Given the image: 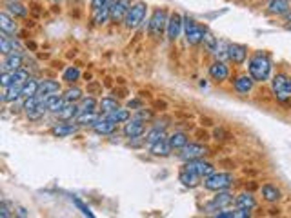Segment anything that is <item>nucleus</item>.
Returning a JSON list of instances; mask_svg holds the SVG:
<instances>
[{"instance_id":"obj_1","label":"nucleus","mask_w":291,"mask_h":218,"mask_svg":"<svg viewBox=\"0 0 291 218\" xmlns=\"http://www.w3.org/2000/svg\"><path fill=\"white\" fill-rule=\"evenodd\" d=\"M248 71L249 75L253 76L255 82H267L271 78L273 71V62L271 57L264 51H257L251 55V58L248 60Z\"/></svg>"},{"instance_id":"obj_2","label":"nucleus","mask_w":291,"mask_h":218,"mask_svg":"<svg viewBox=\"0 0 291 218\" xmlns=\"http://www.w3.org/2000/svg\"><path fill=\"white\" fill-rule=\"evenodd\" d=\"M271 91L278 104L291 105V76L286 71H278L271 76Z\"/></svg>"},{"instance_id":"obj_3","label":"nucleus","mask_w":291,"mask_h":218,"mask_svg":"<svg viewBox=\"0 0 291 218\" xmlns=\"http://www.w3.org/2000/svg\"><path fill=\"white\" fill-rule=\"evenodd\" d=\"M235 184V176L231 173H213L204 178V187L210 191H226Z\"/></svg>"},{"instance_id":"obj_4","label":"nucleus","mask_w":291,"mask_h":218,"mask_svg":"<svg viewBox=\"0 0 291 218\" xmlns=\"http://www.w3.org/2000/svg\"><path fill=\"white\" fill-rule=\"evenodd\" d=\"M167 20H169V13H167L166 8H160V10H155L149 19V24H148V31L153 38L160 37V35L166 31L167 28Z\"/></svg>"},{"instance_id":"obj_5","label":"nucleus","mask_w":291,"mask_h":218,"mask_svg":"<svg viewBox=\"0 0 291 218\" xmlns=\"http://www.w3.org/2000/svg\"><path fill=\"white\" fill-rule=\"evenodd\" d=\"M146 13H148V6L146 2H135L131 8H129L128 15L124 19V24L128 29H137L146 19Z\"/></svg>"},{"instance_id":"obj_6","label":"nucleus","mask_w":291,"mask_h":218,"mask_svg":"<svg viewBox=\"0 0 291 218\" xmlns=\"http://www.w3.org/2000/svg\"><path fill=\"white\" fill-rule=\"evenodd\" d=\"M206 28L199 26L193 19L189 17H184V37H186V42L189 46H199L202 44V38H204Z\"/></svg>"},{"instance_id":"obj_7","label":"nucleus","mask_w":291,"mask_h":218,"mask_svg":"<svg viewBox=\"0 0 291 218\" xmlns=\"http://www.w3.org/2000/svg\"><path fill=\"white\" fill-rule=\"evenodd\" d=\"M235 198H237V196H233V194L229 193L228 189L226 191H217V196L211 200L210 204H206L204 211L206 213H213V211H222V209H228V207H231V205L235 204Z\"/></svg>"},{"instance_id":"obj_8","label":"nucleus","mask_w":291,"mask_h":218,"mask_svg":"<svg viewBox=\"0 0 291 218\" xmlns=\"http://www.w3.org/2000/svg\"><path fill=\"white\" fill-rule=\"evenodd\" d=\"M182 31H184V17L175 11V13L169 15L167 28H166V35H167V38H169L171 42H175V40L180 37Z\"/></svg>"},{"instance_id":"obj_9","label":"nucleus","mask_w":291,"mask_h":218,"mask_svg":"<svg viewBox=\"0 0 291 218\" xmlns=\"http://www.w3.org/2000/svg\"><path fill=\"white\" fill-rule=\"evenodd\" d=\"M208 153H210V149L206 146H202V144H186V146L180 149L178 157L184 162H187V160H197V158H204Z\"/></svg>"},{"instance_id":"obj_10","label":"nucleus","mask_w":291,"mask_h":218,"mask_svg":"<svg viewBox=\"0 0 291 218\" xmlns=\"http://www.w3.org/2000/svg\"><path fill=\"white\" fill-rule=\"evenodd\" d=\"M184 167H186L187 171H191V173L199 175L201 178H206V176H210V175L215 173V166H213L211 162L202 160V158H197V160H187Z\"/></svg>"},{"instance_id":"obj_11","label":"nucleus","mask_w":291,"mask_h":218,"mask_svg":"<svg viewBox=\"0 0 291 218\" xmlns=\"http://www.w3.org/2000/svg\"><path fill=\"white\" fill-rule=\"evenodd\" d=\"M144 120H140V119H131V120H128L126 122V126H124V137L126 138H131V140H135V138H140L144 133H146V126H144Z\"/></svg>"},{"instance_id":"obj_12","label":"nucleus","mask_w":291,"mask_h":218,"mask_svg":"<svg viewBox=\"0 0 291 218\" xmlns=\"http://www.w3.org/2000/svg\"><path fill=\"white\" fill-rule=\"evenodd\" d=\"M131 6H133V0H115L113 10H111V22H115V24L124 22Z\"/></svg>"},{"instance_id":"obj_13","label":"nucleus","mask_w":291,"mask_h":218,"mask_svg":"<svg viewBox=\"0 0 291 218\" xmlns=\"http://www.w3.org/2000/svg\"><path fill=\"white\" fill-rule=\"evenodd\" d=\"M228 58L237 66H242L248 58V48L244 44H228Z\"/></svg>"},{"instance_id":"obj_14","label":"nucleus","mask_w":291,"mask_h":218,"mask_svg":"<svg viewBox=\"0 0 291 218\" xmlns=\"http://www.w3.org/2000/svg\"><path fill=\"white\" fill-rule=\"evenodd\" d=\"M253 85H255V80L251 75H239L233 82L235 91L240 93V95H248V93H251V91H253Z\"/></svg>"},{"instance_id":"obj_15","label":"nucleus","mask_w":291,"mask_h":218,"mask_svg":"<svg viewBox=\"0 0 291 218\" xmlns=\"http://www.w3.org/2000/svg\"><path fill=\"white\" fill-rule=\"evenodd\" d=\"M115 0H110L108 4H104L99 10H93V22L96 26H104L108 20H111V10H113Z\"/></svg>"},{"instance_id":"obj_16","label":"nucleus","mask_w":291,"mask_h":218,"mask_svg":"<svg viewBox=\"0 0 291 218\" xmlns=\"http://www.w3.org/2000/svg\"><path fill=\"white\" fill-rule=\"evenodd\" d=\"M210 76L213 78V80L217 82H224L228 80V76H229V67L226 66V62L222 60H217L213 62L210 66Z\"/></svg>"},{"instance_id":"obj_17","label":"nucleus","mask_w":291,"mask_h":218,"mask_svg":"<svg viewBox=\"0 0 291 218\" xmlns=\"http://www.w3.org/2000/svg\"><path fill=\"white\" fill-rule=\"evenodd\" d=\"M91 128H93V131H95L96 135H113L115 131H117V124L108 119V117H104V119L96 120Z\"/></svg>"},{"instance_id":"obj_18","label":"nucleus","mask_w":291,"mask_h":218,"mask_svg":"<svg viewBox=\"0 0 291 218\" xmlns=\"http://www.w3.org/2000/svg\"><path fill=\"white\" fill-rule=\"evenodd\" d=\"M57 93H60V84L57 80H42L38 84L37 95L42 96V98H48V96L57 95Z\"/></svg>"},{"instance_id":"obj_19","label":"nucleus","mask_w":291,"mask_h":218,"mask_svg":"<svg viewBox=\"0 0 291 218\" xmlns=\"http://www.w3.org/2000/svg\"><path fill=\"white\" fill-rule=\"evenodd\" d=\"M260 193H262V198L266 202H269V204H277L278 200L282 198V191L273 184H264L260 187Z\"/></svg>"},{"instance_id":"obj_20","label":"nucleus","mask_w":291,"mask_h":218,"mask_svg":"<svg viewBox=\"0 0 291 218\" xmlns=\"http://www.w3.org/2000/svg\"><path fill=\"white\" fill-rule=\"evenodd\" d=\"M22 67V57L19 53L13 51L10 55H4V60H2V71H17Z\"/></svg>"},{"instance_id":"obj_21","label":"nucleus","mask_w":291,"mask_h":218,"mask_svg":"<svg viewBox=\"0 0 291 218\" xmlns=\"http://www.w3.org/2000/svg\"><path fill=\"white\" fill-rule=\"evenodd\" d=\"M0 29L8 35H15L19 31V26L15 22V17L8 13V11H2V13H0Z\"/></svg>"},{"instance_id":"obj_22","label":"nucleus","mask_w":291,"mask_h":218,"mask_svg":"<svg viewBox=\"0 0 291 218\" xmlns=\"http://www.w3.org/2000/svg\"><path fill=\"white\" fill-rule=\"evenodd\" d=\"M80 115V105H76V102H67L62 107V111L58 113V119L62 122H69V120L76 119Z\"/></svg>"},{"instance_id":"obj_23","label":"nucleus","mask_w":291,"mask_h":218,"mask_svg":"<svg viewBox=\"0 0 291 218\" xmlns=\"http://www.w3.org/2000/svg\"><path fill=\"white\" fill-rule=\"evenodd\" d=\"M201 176L195 175V173H191V171H187L186 167L178 173V182H180L184 187H189V189H193V187H197V185L201 184Z\"/></svg>"},{"instance_id":"obj_24","label":"nucleus","mask_w":291,"mask_h":218,"mask_svg":"<svg viewBox=\"0 0 291 218\" xmlns=\"http://www.w3.org/2000/svg\"><path fill=\"white\" fill-rule=\"evenodd\" d=\"M78 131V124H58L55 128L51 129V135L53 137H58V138H66V137H71Z\"/></svg>"},{"instance_id":"obj_25","label":"nucleus","mask_w":291,"mask_h":218,"mask_svg":"<svg viewBox=\"0 0 291 218\" xmlns=\"http://www.w3.org/2000/svg\"><path fill=\"white\" fill-rule=\"evenodd\" d=\"M171 151L173 149L171 146H169V142H167V138H162V140H158V142L149 146V153L155 155V157H167Z\"/></svg>"},{"instance_id":"obj_26","label":"nucleus","mask_w":291,"mask_h":218,"mask_svg":"<svg viewBox=\"0 0 291 218\" xmlns=\"http://www.w3.org/2000/svg\"><path fill=\"white\" fill-rule=\"evenodd\" d=\"M235 205L253 211V209L257 207V200H255V196L251 193H240L237 194V198H235Z\"/></svg>"},{"instance_id":"obj_27","label":"nucleus","mask_w":291,"mask_h":218,"mask_svg":"<svg viewBox=\"0 0 291 218\" xmlns=\"http://www.w3.org/2000/svg\"><path fill=\"white\" fill-rule=\"evenodd\" d=\"M289 0H271L269 4H267V13L269 15H284L289 11Z\"/></svg>"},{"instance_id":"obj_28","label":"nucleus","mask_w":291,"mask_h":218,"mask_svg":"<svg viewBox=\"0 0 291 218\" xmlns=\"http://www.w3.org/2000/svg\"><path fill=\"white\" fill-rule=\"evenodd\" d=\"M167 142H169L171 149H178V151H180L186 144H189V138H187V135L184 133V131H175V133H171L167 137Z\"/></svg>"},{"instance_id":"obj_29","label":"nucleus","mask_w":291,"mask_h":218,"mask_svg":"<svg viewBox=\"0 0 291 218\" xmlns=\"http://www.w3.org/2000/svg\"><path fill=\"white\" fill-rule=\"evenodd\" d=\"M6 11L10 15H13L15 19L28 15V8H26L24 4H20L19 0H8V2H6Z\"/></svg>"},{"instance_id":"obj_30","label":"nucleus","mask_w":291,"mask_h":218,"mask_svg":"<svg viewBox=\"0 0 291 218\" xmlns=\"http://www.w3.org/2000/svg\"><path fill=\"white\" fill-rule=\"evenodd\" d=\"M46 104H48V109L51 111V113L58 115L60 111H62V107L67 104V102H66V98H64V95L60 96V95L57 93V95L48 96V98H46Z\"/></svg>"},{"instance_id":"obj_31","label":"nucleus","mask_w":291,"mask_h":218,"mask_svg":"<svg viewBox=\"0 0 291 218\" xmlns=\"http://www.w3.org/2000/svg\"><path fill=\"white\" fill-rule=\"evenodd\" d=\"M15 49L19 53V49H20L19 44L15 42V40H10V35L2 31V35H0V51H2V55H10V53H13Z\"/></svg>"},{"instance_id":"obj_32","label":"nucleus","mask_w":291,"mask_h":218,"mask_svg":"<svg viewBox=\"0 0 291 218\" xmlns=\"http://www.w3.org/2000/svg\"><path fill=\"white\" fill-rule=\"evenodd\" d=\"M17 98H22V85L13 84V85H10V87H4L2 102H15Z\"/></svg>"},{"instance_id":"obj_33","label":"nucleus","mask_w":291,"mask_h":218,"mask_svg":"<svg viewBox=\"0 0 291 218\" xmlns=\"http://www.w3.org/2000/svg\"><path fill=\"white\" fill-rule=\"evenodd\" d=\"M162 138H167L166 135V128H162V126H155L153 129H149L148 133H146V144H155L158 142V140H162Z\"/></svg>"},{"instance_id":"obj_34","label":"nucleus","mask_w":291,"mask_h":218,"mask_svg":"<svg viewBox=\"0 0 291 218\" xmlns=\"http://www.w3.org/2000/svg\"><path fill=\"white\" fill-rule=\"evenodd\" d=\"M217 218H249L251 216V211L249 209L237 207L233 211H222V213H215Z\"/></svg>"},{"instance_id":"obj_35","label":"nucleus","mask_w":291,"mask_h":218,"mask_svg":"<svg viewBox=\"0 0 291 218\" xmlns=\"http://www.w3.org/2000/svg\"><path fill=\"white\" fill-rule=\"evenodd\" d=\"M106 117H108L110 120H113L115 124H122V122H128L129 120V111L124 107H117V109H113L111 113L106 115Z\"/></svg>"},{"instance_id":"obj_36","label":"nucleus","mask_w":291,"mask_h":218,"mask_svg":"<svg viewBox=\"0 0 291 218\" xmlns=\"http://www.w3.org/2000/svg\"><path fill=\"white\" fill-rule=\"evenodd\" d=\"M99 119H101V117H99L95 111H86V113L80 111V115L76 117V124H78V126H93Z\"/></svg>"},{"instance_id":"obj_37","label":"nucleus","mask_w":291,"mask_h":218,"mask_svg":"<svg viewBox=\"0 0 291 218\" xmlns=\"http://www.w3.org/2000/svg\"><path fill=\"white\" fill-rule=\"evenodd\" d=\"M202 44H204V48L208 49L210 53H215L217 51V46H219V40L213 33H211L210 29L206 28L204 31V38H202Z\"/></svg>"},{"instance_id":"obj_38","label":"nucleus","mask_w":291,"mask_h":218,"mask_svg":"<svg viewBox=\"0 0 291 218\" xmlns=\"http://www.w3.org/2000/svg\"><path fill=\"white\" fill-rule=\"evenodd\" d=\"M38 84H40V82H37L35 78H29L28 82H24V84H22V98H28V96L37 95Z\"/></svg>"},{"instance_id":"obj_39","label":"nucleus","mask_w":291,"mask_h":218,"mask_svg":"<svg viewBox=\"0 0 291 218\" xmlns=\"http://www.w3.org/2000/svg\"><path fill=\"white\" fill-rule=\"evenodd\" d=\"M46 111H49V109H48V104H46V98H44L33 111H29V113H26V115H28L29 120H40L44 115H46Z\"/></svg>"},{"instance_id":"obj_40","label":"nucleus","mask_w":291,"mask_h":218,"mask_svg":"<svg viewBox=\"0 0 291 218\" xmlns=\"http://www.w3.org/2000/svg\"><path fill=\"white\" fill-rule=\"evenodd\" d=\"M78 78H80V69L75 67V66L67 67L66 71H64V75H62V80L66 82V84H75Z\"/></svg>"},{"instance_id":"obj_41","label":"nucleus","mask_w":291,"mask_h":218,"mask_svg":"<svg viewBox=\"0 0 291 218\" xmlns=\"http://www.w3.org/2000/svg\"><path fill=\"white\" fill-rule=\"evenodd\" d=\"M99 107H101V111L102 113H111L113 109H117L119 107V102L115 98H111V96H106V98H102L101 102H99Z\"/></svg>"},{"instance_id":"obj_42","label":"nucleus","mask_w":291,"mask_h":218,"mask_svg":"<svg viewBox=\"0 0 291 218\" xmlns=\"http://www.w3.org/2000/svg\"><path fill=\"white\" fill-rule=\"evenodd\" d=\"M64 98H66V102H78V100H82V89H78V87H69V89L64 93Z\"/></svg>"},{"instance_id":"obj_43","label":"nucleus","mask_w":291,"mask_h":218,"mask_svg":"<svg viewBox=\"0 0 291 218\" xmlns=\"http://www.w3.org/2000/svg\"><path fill=\"white\" fill-rule=\"evenodd\" d=\"M96 105H99V102H96L93 96H87V98H84L80 102V111H84V113H86V111H95Z\"/></svg>"},{"instance_id":"obj_44","label":"nucleus","mask_w":291,"mask_h":218,"mask_svg":"<svg viewBox=\"0 0 291 218\" xmlns=\"http://www.w3.org/2000/svg\"><path fill=\"white\" fill-rule=\"evenodd\" d=\"M15 213H11V207H10V204L6 202V200H2L0 202V216L2 218H11Z\"/></svg>"},{"instance_id":"obj_45","label":"nucleus","mask_w":291,"mask_h":218,"mask_svg":"<svg viewBox=\"0 0 291 218\" xmlns=\"http://www.w3.org/2000/svg\"><path fill=\"white\" fill-rule=\"evenodd\" d=\"M73 204H75L76 207L80 209V211H82V213H84V214H87V216H93V213H91V209L87 207V205L84 204L82 200H78V198H75V196H73Z\"/></svg>"},{"instance_id":"obj_46","label":"nucleus","mask_w":291,"mask_h":218,"mask_svg":"<svg viewBox=\"0 0 291 218\" xmlns=\"http://www.w3.org/2000/svg\"><path fill=\"white\" fill-rule=\"evenodd\" d=\"M213 137H215V140H229L231 135H229L224 128H217L215 133H213Z\"/></svg>"},{"instance_id":"obj_47","label":"nucleus","mask_w":291,"mask_h":218,"mask_svg":"<svg viewBox=\"0 0 291 218\" xmlns=\"http://www.w3.org/2000/svg\"><path fill=\"white\" fill-rule=\"evenodd\" d=\"M135 117L140 119V120H144V122H146V120H153V113L151 111H146L144 107L137 109V115H135Z\"/></svg>"},{"instance_id":"obj_48","label":"nucleus","mask_w":291,"mask_h":218,"mask_svg":"<svg viewBox=\"0 0 291 218\" xmlns=\"http://www.w3.org/2000/svg\"><path fill=\"white\" fill-rule=\"evenodd\" d=\"M110 0H91V8L93 10H99V8H102L104 4H108Z\"/></svg>"},{"instance_id":"obj_49","label":"nucleus","mask_w":291,"mask_h":218,"mask_svg":"<svg viewBox=\"0 0 291 218\" xmlns=\"http://www.w3.org/2000/svg\"><path fill=\"white\" fill-rule=\"evenodd\" d=\"M15 214H19V216H29L26 207H15Z\"/></svg>"},{"instance_id":"obj_50","label":"nucleus","mask_w":291,"mask_h":218,"mask_svg":"<svg viewBox=\"0 0 291 218\" xmlns=\"http://www.w3.org/2000/svg\"><path fill=\"white\" fill-rule=\"evenodd\" d=\"M129 107H137V109H140L142 107V102H140V100H129Z\"/></svg>"},{"instance_id":"obj_51","label":"nucleus","mask_w":291,"mask_h":218,"mask_svg":"<svg viewBox=\"0 0 291 218\" xmlns=\"http://www.w3.org/2000/svg\"><path fill=\"white\" fill-rule=\"evenodd\" d=\"M284 17H286V20H287V22H291V10H289V11H287V13H286V15H284Z\"/></svg>"},{"instance_id":"obj_52","label":"nucleus","mask_w":291,"mask_h":218,"mask_svg":"<svg viewBox=\"0 0 291 218\" xmlns=\"http://www.w3.org/2000/svg\"><path fill=\"white\" fill-rule=\"evenodd\" d=\"M289 29H291V26H289Z\"/></svg>"}]
</instances>
